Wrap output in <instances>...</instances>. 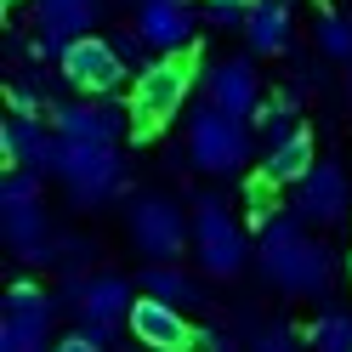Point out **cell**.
<instances>
[{"label": "cell", "mask_w": 352, "mask_h": 352, "mask_svg": "<svg viewBox=\"0 0 352 352\" xmlns=\"http://www.w3.org/2000/svg\"><path fill=\"white\" fill-rule=\"evenodd\" d=\"M256 267L267 284H278L284 296H324L329 278H336V261L318 239L301 233V216H273L261 228V245H256Z\"/></svg>", "instance_id": "1"}, {"label": "cell", "mask_w": 352, "mask_h": 352, "mask_svg": "<svg viewBox=\"0 0 352 352\" xmlns=\"http://www.w3.org/2000/svg\"><path fill=\"white\" fill-rule=\"evenodd\" d=\"M188 91H193L188 52H165L160 63H142L137 69V91H131V131H137V137H153L165 120L182 114Z\"/></svg>", "instance_id": "2"}, {"label": "cell", "mask_w": 352, "mask_h": 352, "mask_svg": "<svg viewBox=\"0 0 352 352\" xmlns=\"http://www.w3.org/2000/svg\"><path fill=\"white\" fill-rule=\"evenodd\" d=\"M142 290H148V296H160V301H170V307H176V301H182V307H199V301H205V296H199V284H193L188 273L165 267V261H153V267L142 273Z\"/></svg>", "instance_id": "20"}, {"label": "cell", "mask_w": 352, "mask_h": 352, "mask_svg": "<svg viewBox=\"0 0 352 352\" xmlns=\"http://www.w3.org/2000/svg\"><path fill=\"white\" fill-rule=\"evenodd\" d=\"M256 352H301V341H296V329L284 324V318H273V324L256 336Z\"/></svg>", "instance_id": "25"}, {"label": "cell", "mask_w": 352, "mask_h": 352, "mask_svg": "<svg viewBox=\"0 0 352 352\" xmlns=\"http://www.w3.org/2000/svg\"><path fill=\"white\" fill-rule=\"evenodd\" d=\"M205 23H210V29H245V23H250V6H239V0H210V6H205Z\"/></svg>", "instance_id": "23"}, {"label": "cell", "mask_w": 352, "mask_h": 352, "mask_svg": "<svg viewBox=\"0 0 352 352\" xmlns=\"http://www.w3.org/2000/svg\"><path fill=\"white\" fill-rule=\"evenodd\" d=\"M245 34H250V52H261V57L290 52V0H256Z\"/></svg>", "instance_id": "18"}, {"label": "cell", "mask_w": 352, "mask_h": 352, "mask_svg": "<svg viewBox=\"0 0 352 352\" xmlns=\"http://www.w3.org/2000/svg\"><path fill=\"white\" fill-rule=\"evenodd\" d=\"M52 120H57V137H74V142H120L131 108H120L114 97H80V102H57Z\"/></svg>", "instance_id": "10"}, {"label": "cell", "mask_w": 352, "mask_h": 352, "mask_svg": "<svg viewBox=\"0 0 352 352\" xmlns=\"http://www.w3.org/2000/svg\"><path fill=\"white\" fill-rule=\"evenodd\" d=\"M52 176L69 182V193H74L80 210H91V205L108 199V193L125 188V160L114 153V142H74V137H63Z\"/></svg>", "instance_id": "4"}, {"label": "cell", "mask_w": 352, "mask_h": 352, "mask_svg": "<svg viewBox=\"0 0 352 352\" xmlns=\"http://www.w3.org/2000/svg\"><path fill=\"white\" fill-rule=\"evenodd\" d=\"M273 188H278V182L256 176V182H250V193H245V205H250V222H256V228H267V222H273Z\"/></svg>", "instance_id": "24"}, {"label": "cell", "mask_w": 352, "mask_h": 352, "mask_svg": "<svg viewBox=\"0 0 352 352\" xmlns=\"http://www.w3.org/2000/svg\"><path fill=\"white\" fill-rule=\"evenodd\" d=\"M102 23V0H34V57H63L80 34Z\"/></svg>", "instance_id": "9"}, {"label": "cell", "mask_w": 352, "mask_h": 352, "mask_svg": "<svg viewBox=\"0 0 352 352\" xmlns=\"http://www.w3.org/2000/svg\"><path fill=\"white\" fill-rule=\"evenodd\" d=\"M57 69H63V80H69L80 97H114L120 85H125V74H131V63L114 52V40L80 34L74 46L57 57Z\"/></svg>", "instance_id": "7"}, {"label": "cell", "mask_w": 352, "mask_h": 352, "mask_svg": "<svg viewBox=\"0 0 352 352\" xmlns=\"http://www.w3.org/2000/svg\"><path fill=\"white\" fill-rule=\"evenodd\" d=\"M137 6H142V0H137Z\"/></svg>", "instance_id": "32"}, {"label": "cell", "mask_w": 352, "mask_h": 352, "mask_svg": "<svg viewBox=\"0 0 352 352\" xmlns=\"http://www.w3.org/2000/svg\"><path fill=\"white\" fill-rule=\"evenodd\" d=\"M193 245H199L205 273H216V278H233L250 261L245 228L228 216V205L216 199V193H199V199H193Z\"/></svg>", "instance_id": "6"}, {"label": "cell", "mask_w": 352, "mask_h": 352, "mask_svg": "<svg viewBox=\"0 0 352 352\" xmlns=\"http://www.w3.org/2000/svg\"><path fill=\"white\" fill-rule=\"evenodd\" d=\"M346 210H352V188H346V170L341 165H313L296 182V216H301V222L336 228Z\"/></svg>", "instance_id": "11"}, {"label": "cell", "mask_w": 352, "mask_h": 352, "mask_svg": "<svg viewBox=\"0 0 352 352\" xmlns=\"http://www.w3.org/2000/svg\"><path fill=\"white\" fill-rule=\"evenodd\" d=\"M188 160L199 165L205 176L239 170L250 160V125L239 114H228V108H216V102L193 108V114H188Z\"/></svg>", "instance_id": "3"}, {"label": "cell", "mask_w": 352, "mask_h": 352, "mask_svg": "<svg viewBox=\"0 0 352 352\" xmlns=\"http://www.w3.org/2000/svg\"><path fill=\"white\" fill-rule=\"evenodd\" d=\"M57 307H74L80 324H120V318H131L137 296H131V284H125L120 273H102V278L69 284V290L57 296Z\"/></svg>", "instance_id": "12"}, {"label": "cell", "mask_w": 352, "mask_h": 352, "mask_svg": "<svg viewBox=\"0 0 352 352\" xmlns=\"http://www.w3.org/2000/svg\"><path fill=\"white\" fill-rule=\"evenodd\" d=\"M0 148H6L12 165H29V170H57V137H46V125H40L34 114H12L6 125H0Z\"/></svg>", "instance_id": "16"}, {"label": "cell", "mask_w": 352, "mask_h": 352, "mask_svg": "<svg viewBox=\"0 0 352 352\" xmlns=\"http://www.w3.org/2000/svg\"><path fill=\"white\" fill-rule=\"evenodd\" d=\"M239 6H256V0H239Z\"/></svg>", "instance_id": "30"}, {"label": "cell", "mask_w": 352, "mask_h": 352, "mask_svg": "<svg viewBox=\"0 0 352 352\" xmlns=\"http://www.w3.org/2000/svg\"><path fill=\"white\" fill-rule=\"evenodd\" d=\"M137 29L153 52H188L199 34V12H193V0H142Z\"/></svg>", "instance_id": "13"}, {"label": "cell", "mask_w": 352, "mask_h": 352, "mask_svg": "<svg viewBox=\"0 0 352 352\" xmlns=\"http://www.w3.org/2000/svg\"><path fill=\"white\" fill-rule=\"evenodd\" d=\"M0 222H6V245L23 261H52L57 250H46V210H40V170L17 165L0 182Z\"/></svg>", "instance_id": "5"}, {"label": "cell", "mask_w": 352, "mask_h": 352, "mask_svg": "<svg viewBox=\"0 0 352 352\" xmlns=\"http://www.w3.org/2000/svg\"><path fill=\"white\" fill-rule=\"evenodd\" d=\"M307 341H313V352H352V313H324V318H313Z\"/></svg>", "instance_id": "21"}, {"label": "cell", "mask_w": 352, "mask_h": 352, "mask_svg": "<svg viewBox=\"0 0 352 352\" xmlns=\"http://www.w3.org/2000/svg\"><path fill=\"white\" fill-rule=\"evenodd\" d=\"M142 352H160V346H142Z\"/></svg>", "instance_id": "31"}, {"label": "cell", "mask_w": 352, "mask_h": 352, "mask_svg": "<svg viewBox=\"0 0 352 352\" xmlns=\"http://www.w3.org/2000/svg\"><path fill=\"white\" fill-rule=\"evenodd\" d=\"M125 228H131V245H137L148 261H176V256H182V245H188V222H182V210H176L170 199H160V193H142V199H131Z\"/></svg>", "instance_id": "8"}, {"label": "cell", "mask_w": 352, "mask_h": 352, "mask_svg": "<svg viewBox=\"0 0 352 352\" xmlns=\"http://www.w3.org/2000/svg\"><path fill=\"white\" fill-rule=\"evenodd\" d=\"M318 160H313V131H290V137L284 142H267V153H261V176H267V182H301L307 170H313Z\"/></svg>", "instance_id": "17"}, {"label": "cell", "mask_w": 352, "mask_h": 352, "mask_svg": "<svg viewBox=\"0 0 352 352\" xmlns=\"http://www.w3.org/2000/svg\"><path fill=\"white\" fill-rule=\"evenodd\" d=\"M205 91H210L216 108H228V114H239V120H250L256 108H261V80H256V63H250V57H222V63H210Z\"/></svg>", "instance_id": "14"}, {"label": "cell", "mask_w": 352, "mask_h": 352, "mask_svg": "<svg viewBox=\"0 0 352 352\" xmlns=\"http://www.w3.org/2000/svg\"><path fill=\"white\" fill-rule=\"evenodd\" d=\"M23 307H57V301H46V290H34V284L23 278V284H12V296H6V313H23Z\"/></svg>", "instance_id": "26"}, {"label": "cell", "mask_w": 352, "mask_h": 352, "mask_svg": "<svg viewBox=\"0 0 352 352\" xmlns=\"http://www.w3.org/2000/svg\"><path fill=\"white\" fill-rule=\"evenodd\" d=\"M52 352H102V341H97V336H85V329H74V336H63Z\"/></svg>", "instance_id": "27"}, {"label": "cell", "mask_w": 352, "mask_h": 352, "mask_svg": "<svg viewBox=\"0 0 352 352\" xmlns=\"http://www.w3.org/2000/svg\"><path fill=\"white\" fill-rule=\"evenodd\" d=\"M318 52L352 63V17H341V12H318Z\"/></svg>", "instance_id": "22"}, {"label": "cell", "mask_w": 352, "mask_h": 352, "mask_svg": "<svg viewBox=\"0 0 352 352\" xmlns=\"http://www.w3.org/2000/svg\"><path fill=\"white\" fill-rule=\"evenodd\" d=\"M131 336H137L142 346H160V352H188L193 346V329H188V318L176 313L170 301H160V296H137V307H131Z\"/></svg>", "instance_id": "15"}, {"label": "cell", "mask_w": 352, "mask_h": 352, "mask_svg": "<svg viewBox=\"0 0 352 352\" xmlns=\"http://www.w3.org/2000/svg\"><path fill=\"white\" fill-rule=\"evenodd\" d=\"M346 97H352V63H346Z\"/></svg>", "instance_id": "29"}, {"label": "cell", "mask_w": 352, "mask_h": 352, "mask_svg": "<svg viewBox=\"0 0 352 352\" xmlns=\"http://www.w3.org/2000/svg\"><path fill=\"white\" fill-rule=\"evenodd\" d=\"M52 313H57V307H23V313H6V324H0V352H46Z\"/></svg>", "instance_id": "19"}, {"label": "cell", "mask_w": 352, "mask_h": 352, "mask_svg": "<svg viewBox=\"0 0 352 352\" xmlns=\"http://www.w3.org/2000/svg\"><path fill=\"white\" fill-rule=\"evenodd\" d=\"M193 346H205V352H233V341H228L216 324H210V329H193Z\"/></svg>", "instance_id": "28"}]
</instances>
